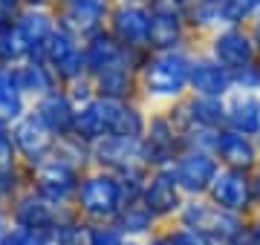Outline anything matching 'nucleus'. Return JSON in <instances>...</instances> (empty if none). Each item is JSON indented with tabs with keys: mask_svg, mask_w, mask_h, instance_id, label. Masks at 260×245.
Here are the masks:
<instances>
[{
	"mask_svg": "<svg viewBox=\"0 0 260 245\" xmlns=\"http://www.w3.org/2000/svg\"><path fill=\"white\" fill-rule=\"evenodd\" d=\"M191 58H194V47L148 49V55L139 66V95L150 110L171 107L188 95Z\"/></svg>",
	"mask_w": 260,
	"mask_h": 245,
	"instance_id": "1",
	"label": "nucleus"
},
{
	"mask_svg": "<svg viewBox=\"0 0 260 245\" xmlns=\"http://www.w3.org/2000/svg\"><path fill=\"white\" fill-rule=\"evenodd\" d=\"M124 202V190H121L119 176H113L107 170L90 168L84 170L78 193H75V214L90 222V225H113L119 219Z\"/></svg>",
	"mask_w": 260,
	"mask_h": 245,
	"instance_id": "2",
	"label": "nucleus"
},
{
	"mask_svg": "<svg viewBox=\"0 0 260 245\" xmlns=\"http://www.w3.org/2000/svg\"><path fill=\"white\" fill-rule=\"evenodd\" d=\"M177 222L179 225L194 228V231H200V234H205L214 245L240 242L243 234H246V228H249L246 217L232 214V211H223V208H217L211 199H205V196L185 199V205H182V211H179Z\"/></svg>",
	"mask_w": 260,
	"mask_h": 245,
	"instance_id": "3",
	"label": "nucleus"
},
{
	"mask_svg": "<svg viewBox=\"0 0 260 245\" xmlns=\"http://www.w3.org/2000/svg\"><path fill=\"white\" fill-rule=\"evenodd\" d=\"M93 168L107 170L119 179H145L150 173L142 139H121V136H104L93 142Z\"/></svg>",
	"mask_w": 260,
	"mask_h": 245,
	"instance_id": "4",
	"label": "nucleus"
},
{
	"mask_svg": "<svg viewBox=\"0 0 260 245\" xmlns=\"http://www.w3.org/2000/svg\"><path fill=\"white\" fill-rule=\"evenodd\" d=\"M29 173V188H35L44 199H49L58 208H73L75 205V193L81 185L84 170H78L75 165H70L61 156H49L35 168H26Z\"/></svg>",
	"mask_w": 260,
	"mask_h": 245,
	"instance_id": "5",
	"label": "nucleus"
},
{
	"mask_svg": "<svg viewBox=\"0 0 260 245\" xmlns=\"http://www.w3.org/2000/svg\"><path fill=\"white\" fill-rule=\"evenodd\" d=\"M150 40L148 49H179L197 47L188 29L185 9L188 0H150Z\"/></svg>",
	"mask_w": 260,
	"mask_h": 245,
	"instance_id": "6",
	"label": "nucleus"
},
{
	"mask_svg": "<svg viewBox=\"0 0 260 245\" xmlns=\"http://www.w3.org/2000/svg\"><path fill=\"white\" fill-rule=\"evenodd\" d=\"M142 144H145V156H148L150 170L171 168V165L179 159V153L185 150V144H182V130L174 124V118L168 115L165 107H153V110H150L148 130L142 136Z\"/></svg>",
	"mask_w": 260,
	"mask_h": 245,
	"instance_id": "7",
	"label": "nucleus"
},
{
	"mask_svg": "<svg viewBox=\"0 0 260 245\" xmlns=\"http://www.w3.org/2000/svg\"><path fill=\"white\" fill-rule=\"evenodd\" d=\"M38 58H44V61L52 66V72L58 75L61 87H70V84H75V81L87 78L84 40H78L73 32H67V29H61V26L49 35V40L41 47Z\"/></svg>",
	"mask_w": 260,
	"mask_h": 245,
	"instance_id": "8",
	"label": "nucleus"
},
{
	"mask_svg": "<svg viewBox=\"0 0 260 245\" xmlns=\"http://www.w3.org/2000/svg\"><path fill=\"white\" fill-rule=\"evenodd\" d=\"M205 52L220 66H225L232 75L249 69L251 64H257V58H260V52L246 26H225L220 32H214V35H208L205 38Z\"/></svg>",
	"mask_w": 260,
	"mask_h": 245,
	"instance_id": "9",
	"label": "nucleus"
},
{
	"mask_svg": "<svg viewBox=\"0 0 260 245\" xmlns=\"http://www.w3.org/2000/svg\"><path fill=\"white\" fill-rule=\"evenodd\" d=\"M52 9L58 26L73 32L78 40H87L107 26L113 0H52Z\"/></svg>",
	"mask_w": 260,
	"mask_h": 245,
	"instance_id": "10",
	"label": "nucleus"
},
{
	"mask_svg": "<svg viewBox=\"0 0 260 245\" xmlns=\"http://www.w3.org/2000/svg\"><path fill=\"white\" fill-rule=\"evenodd\" d=\"M145 55H148V49L121 47L107 29L95 32L93 38L84 40V58H87V75L90 78L102 75V72H110V69H121V66L139 69Z\"/></svg>",
	"mask_w": 260,
	"mask_h": 245,
	"instance_id": "11",
	"label": "nucleus"
},
{
	"mask_svg": "<svg viewBox=\"0 0 260 245\" xmlns=\"http://www.w3.org/2000/svg\"><path fill=\"white\" fill-rule=\"evenodd\" d=\"M9 133H12L15 147H18V156L23 161V168H35V165H41L44 159H49L55 153L58 136L41 121V115L32 107H29V113H23L18 121L12 124Z\"/></svg>",
	"mask_w": 260,
	"mask_h": 245,
	"instance_id": "12",
	"label": "nucleus"
},
{
	"mask_svg": "<svg viewBox=\"0 0 260 245\" xmlns=\"http://www.w3.org/2000/svg\"><path fill=\"white\" fill-rule=\"evenodd\" d=\"M139 202L159 219V225L177 222L179 211H182V205H185V193L179 190L177 179H174V170L171 168L150 170L145 185H142Z\"/></svg>",
	"mask_w": 260,
	"mask_h": 245,
	"instance_id": "13",
	"label": "nucleus"
},
{
	"mask_svg": "<svg viewBox=\"0 0 260 245\" xmlns=\"http://www.w3.org/2000/svg\"><path fill=\"white\" fill-rule=\"evenodd\" d=\"M67 208H58L52 205L49 199H44L35 188H20L15 196H12V205H9V219L12 225H23V228H32V231H44V234H52L64 217Z\"/></svg>",
	"mask_w": 260,
	"mask_h": 245,
	"instance_id": "14",
	"label": "nucleus"
},
{
	"mask_svg": "<svg viewBox=\"0 0 260 245\" xmlns=\"http://www.w3.org/2000/svg\"><path fill=\"white\" fill-rule=\"evenodd\" d=\"M174 170V179H177L179 190L185 193V199H200L208 196L211 182L220 170V161L214 153H203V150H182L179 159L171 165Z\"/></svg>",
	"mask_w": 260,
	"mask_h": 245,
	"instance_id": "15",
	"label": "nucleus"
},
{
	"mask_svg": "<svg viewBox=\"0 0 260 245\" xmlns=\"http://www.w3.org/2000/svg\"><path fill=\"white\" fill-rule=\"evenodd\" d=\"M205 199H211L217 208L232 211V214H240V217L251 214L254 205H257L254 188H251V173H246V170H232V168H220Z\"/></svg>",
	"mask_w": 260,
	"mask_h": 245,
	"instance_id": "16",
	"label": "nucleus"
},
{
	"mask_svg": "<svg viewBox=\"0 0 260 245\" xmlns=\"http://www.w3.org/2000/svg\"><path fill=\"white\" fill-rule=\"evenodd\" d=\"M107 32L127 49H148L150 40V9L148 3H116L113 0Z\"/></svg>",
	"mask_w": 260,
	"mask_h": 245,
	"instance_id": "17",
	"label": "nucleus"
},
{
	"mask_svg": "<svg viewBox=\"0 0 260 245\" xmlns=\"http://www.w3.org/2000/svg\"><path fill=\"white\" fill-rule=\"evenodd\" d=\"M234 90V75L220 66L205 49L194 47L191 58V81H188V93L191 95H205V98H225Z\"/></svg>",
	"mask_w": 260,
	"mask_h": 245,
	"instance_id": "18",
	"label": "nucleus"
},
{
	"mask_svg": "<svg viewBox=\"0 0 260 245\" xmlns=\"http://www.w3.org/2000/svg\"><path fill=\"white\" fill-rule=\"evenodd\" d=\"M214 156L220 161V168H232V170H246L251 173L254 165L260 161V147L254 136H243L237 130H229L223 127L220 136H217V147H214Z\"/></svg>",
	"mask_w": 260,
	"mask_h": 245,
	"instance_id": "19",
	"label": "nucleus"
},
{
	"mask_svg": "<svg viewBox=\"0 0 260 245\" xmlns=\"http://www.w3.org/2000/svg\"><path fill=\"white\" fill-rule=\"evenodd\" d=\"M12 26L20 32V38L29 44L32 55L41 52V47L49 40V35L58 29V18L52 6H20L12 18Z\"/></svg>",
	"mask_w": 260,
	"mask_h": 245,
	"instance_id": "20",
	"label": "nucleus"
},
{
	"mask_svg": "<svg viewBox=\"0 0 260 245\" xmlns=\"http://www.w3.org/2000/svg\"><path fill=\"white\" fill-rule=\"evenodd\" d=\"M32 110L41 115V121L47 124L58 139H64V136H70L75 130V113H78V107L73 104V98H70V93H67L64 87H58L55 93L38 98L32 104Z\"/></svg>",
	"mask_w": 260,
	"mask_h": 245,
	"instance_id": "21",
	"label": "nucleus"
},
{
	"mask_svg": "<svg viewBox=\"0 0 260 245\" xmlns=\"http://www.w3.org/2000/svg\"><path fill=\"white\" fill-rule=\"evenodd\" d=\"M225 101V127L243 136H257L260 130V93L251 90H232Z\"/></svg>",
	"mask_w": 260,
	"mask_h": 245,
	"instance_id": "22",
	"label": "nucleus"
},
{
	"mask_svg": "<svg viewBox=\"0 0 260 245\" xmlns=\"http://www.w3.org/2000/svg\"><path fill=\"white\" fill-rule=\"evenodd\" d=\"M113 98H99L95 95L90 104L78 107L75 113V136H81L84 142H99L104 136H110V121H113Z\"/></svg>",
	"mask_w": 260,
	"mask_h": 245,
	"instance_id": "23",
	"label": "nucleus"
},
{
	"mask_svg": "<svg viewBox=\"0 0 260 245\" xmlns=\"http://www.w3.org/2000/svg\"><path fill=\"white\" fill-rule=\"evenodd\" d=\"M15 69H18V81H20L23 93H26V98L32 104H35L38 98H44V95L55 93L58 87H61L58 75L52 72V66H49L44 58H38V55L26 58V61L18 64Z\"/></svg>",
	"mask_w": 260,
	"mask_h": 245,
	"instance_id": "24",
	"label": "nucleus"
},
{
	"mask_svg": "<svg viewBox=\"0 0 260 245\" xmlns=\"http://www.w3.org/2000/svg\"><path fill=\"white\" fill-rule=\"evenodd\" d=\"M29 107L32 101L18 81V69L0 66V127H12L23 113H29Z\"/></svg>",
	"mask_w": 260,
	"mask_h": 245,
	"instance_id": "25",
	"label": "nucleus"
},
{
	"mask_svg": "<svg viewBox=\"0 0 260 245\" xmlns=\"http://www.w3.org/2000/svg\"><path fill=\"white\" fill-rule=\"evenodd\" d=\"M95 95L99 98H113V101H142L139 95V69L133 66H121L110 69L93 78Z\"/></svg>",
	"mask_w": 260,
	"mask_h": 245,
	"instance_id": "26",
	"label": "nucleus"
},
{
	"mask_svg": "<svg viewBox=\"0 0 260 245\" xmlns=\"http://www.w3.org/2000/svg\"><path fill=\"white\" fill-rule=\"evenodd\" d=\"M150 107L145 101H116L113 104V121H110V136L121 139H142L148 130Z\"/></svg>",
	"mask_w": 260,
	"mask_h": 245,
	"instance_id": "27",
	"label": "nucleus"
},
{
	"mask_svg": "<svg viewBox=\"0 0 260 245\" xmlns=\"http://www.w3.org/2000/svg\"><path fill=\"white\" fill-rule=\"evenodd\" d=\"M113 225L119 228L127 239H136V242H145L148 236H153L159 228H162L159 225V219L153 217L142 202H127V205L121 208L119 219H116Z\"/></svg>",
	"mask_w": 260,
	"mask_h": 245,
	"instance_id": "28",
	"label": "nucleus"
},
{
	"mask_svg": "<svg viewBox=\"0 0 260 245\" xmlns=\"http://www.w3.org/2000/svg\"><path fill=\"white\" fill-rule=\"evenodd\" d=\"M90 234H93V225L84 222L75 208H67L58 228L52 231V245H90Z\"/></svg>",
	"mask_w": 260,
	"mask_h": 245,
	"instance_id": "29",
	"label": "nucleus"
},
{
	"mask_svg": "<svg viewBox=\"0 0 260 245\" xmlns=\"http://www.w3.org/2000/svg\"><path fill=\"white\" fill-rule=\"evenodd\" d=\"M55 156L67 159L78 170H90L93 168V144L84 142L81 136H75V133H70V136H64V139H58Z\"/></svg>",
	"mask_w": 260,
	"mask_h": 245,
	"instance_id": "30",
	"label": "nucleus"
},
{
	"mask_svg": "<svg viewBox=\"0 0 260 245\" xmlns=\"http://www.w3.org/2000/svg\"><path fill=\"white\" fill-rule=\"evenodd\" d=\"M26 58H32V49L15 26H9L6 32H0V66H18Z\"/></svg>",
	"mask_w": 260,
	"mask_h": 245,
	"instance_id": "31",
	"label": "nucleus"
},
{
	"mask_svg": "<svg viewBox=\"0 0 260 245\" xmlns=\"http://www.w3.org/2000/svg\"><path fill=\"white\" fill-rule=\"evenodd\" d=\"M220 6L229 26H246L260 12V0H220Z\"/></svg>",
	"mask_w": 260,
	"mask_h": 245,
	"instance_id": "32",
	"label": "nucleus"
},
{
	"mask_svg": "<svg viewBox=\"0 0 260 245\" xmlns=\"http://www.w3.org/2000/svg\"><path fill=\"white\" fill-rule=\"evenodd\" d=\"M162 239H165V245H214L205 234H200L188 225H179V222L162 225Z\"/></svg>",
	"mask_w": 260,
	"mask_h": 245,
	"instance_id": "33",
	"label": "nucleus"
},
{
	"mask_svg": "<svg viewBox=\"0 0 260 245\" xmlns=\"http://www.w3.org/2000/svg\"><path fill=\"white\" fill-rule=\"evenodd\" d=\"M23 170V161L18 156V147L12 142V133L9 127H0V176L6 173H18Z\"/></svg>",
	"mask_w": 260,
	"mask_h": 245,
	"instance_id": "34",
	"label": "nucleus"
},
{
	"mask_svg": "<svg viewBox=\"0 0 260 245\" xmlns=\"http://www.w3.org/2000/svg\"><path fill=\"white\" fill-rule=\"evenodd\" d=\"M26 185H29L26 168L18 170V173H6V176H0V214H9L12 196H15L20 188H26Z\"/></svg>",
	"mask_w": 260,
	"mask_h": 245,
	"instance_id": "35",
	"label": "nucleus"
},
{
	"mask_svg": "<svg viewBox=\"0 0 260 245\" xmlns=\"http://www.w3.org/2000/svg\"><path fill=\"white\" fill-rule=\"evenodd\" d=\"M6 245H52V234L32 231V228H23V225H12Z\"/></svg>",
	"mask_w": 260,
	"mask_h": 245,
	"instance_id": "36",
	"label": "nucleus"
},
{
	"mask_svg": "<svg viewBox=\"0 0 260 245\" xmlns=\"http://www.w3.org/2000/svg\"><path fill=\"white\" fill-rule=\"evenodd\" d=\"M90 245H142L136 239H127L116 225H93Z\"/></svg>",
	"mask_w": 260,
	"mask_h": 245,
	"instance_id": "37",
	"label": "nucleus"
},
{
	"mask_svg": "<svg viewBox=\"0 0 260 245\" xmlns=\"http://www.w3.org/2000/svg\"><path fill=\"white\" fill-rule=\"evenodd\" d=\"M64 90L70 93L75 107H84V104H90L95 98V87H93V78L90 75L81 78V81H75V84H70V87H64Z\"/></svg>",
	"mask_w": 260,
	"mask_h": 245,
	"instance_id": "38",
	"label": "nucleus"
},
{
	"mask_svg": "<svg viewBox=\"0 0 260 245\" xmlns=\"http://www.w3.org/2000/svg\"><path fill=\"white\" fill-rule=\"evenodd\" d=\"M240 245H260V211H257V217L249 222V228H246Z\"/></svg>",
	"mask_w": 260,
	"mask_h": 245,
	"instance_id": "39",
	"label": "nucleus"
},
{
	"mask_svg": "<svg viewBox=\"0 0 260 245\" xmlns=\"http://www.w3.org/2000/svg\"><path fill=\"white\" fill-rule=\"evenodd\" d=\"M246 29H249L251 40H254V47H257V52H260V12L249 20V23H246Z\"/></svg>",
	"mask_w": 260,
	"mask_h": 245,
	"instance_id": "40",
	"label": "nucleus"
},
{
	"mask_svg": "<svg viewBox=\"0 0 260 245\" xmlns=\"http://www.w3.org/2000/svg\"><path fill=\"white\" fill-rule=\"evenodd\" d=\"M12 231V219L9 214H0V245H6V236Z\"/></svg>",
	"mask_w": 260,
	"mask_h": 245,
	"instance_id": "41",
	"label": "nucleus"
},
{
	"mask_svg": "<svg viewBox=\"0 0 260 245\" xmlns=\"http://www.w3.org/2000/svg\"><path fill=\"white\" fill-rule=\"evenodd\" d=\"M251 188H254V199H257V205H260V161L251 170Z\"/></svg>",
	"mask_w": 260,
	"mask_h": 245,
	"instance_id": "42",
	"label": "nucleus"
},
{
	"mask_svg": "<svg viewBox=\"0 0 260 245\" xmlns=\"http://www.w3.org/2000/svg\"><path fill=\"white\" fill-rule=\"evenodd\" d=\"M12 18H15V12H9V9L0 6V32H6V29L12 26Z\"/></svg>",
	"mask_w": 260,
	"mask_h": 245,
	"instance_id": "43",
	"label": "nucleus"
},
{
	"mask_svg": "<svg viewBox=\"0 0 260 245\" xmlns=\"http://www.w3.org/2000/svg\"><path fill=\"white\" fill-rule=\"evenodd\" d=\"M0 6H3V9H9V12H18L20 6H23V0H0Z\"/></svg>",
	"mask_w": 260,
	"mask_h": 245,
	"instance_id": "44",
	"label": "nucleus"
},
{
	"mask_svg": "<svg viewBox=\"0 0 260 245\" xmlns=\"http://www.w3.org/2000/svg\"><path fill=\"white\" fill-rule=\"evenodd\" d=\"M23 6H52V0H23Z\"/></svg>",
	"mask_w": 260,
	"mask_h": 245,
	"instance_id": "45",
	"label": "nucleus"
},
{
	"mask_svg": "<svg viewBox=\"0 0 260 245\" xmlns=\"http://www.w3.org/2000/svg\"><path fill=\"white\" fill-rule=\"evenodd\" d=\"M116 3H150V0H116Z\"/></svg>",
	"mask_w": 260,
	"mask_h": 245,
	"instance_id": "46",
	"label": "nucleus"
},
{
	"mask_svg": "<svg viewBox=\"0 0 260 245\" xmlns=\"http://www.w3.org/2000/svg\"><path fill=\"white\" fill-rule=\"evenodd\" d=\"M254 139H257V147H260V130H257V136H254Z\"/></svg>",
	"mask_w": 260,
	"mask_h": 245,
	"instance_id": "47",
	"label": "nucleus"
},
{
	"mask_svg": "<svg viewBox=\"0 0 260 245\" xmlns=\"http://www.w3.org/2000/svg\"><path fill=\"white\" fill-rule=\"evenodd\" d=\"M220 245H240V242H220Z\"/></svg>",
	"mask_w": 260,
	"mask_h": 245,
	"instance_id": "48",
	"label": "nucleus"
}]
</instances>
